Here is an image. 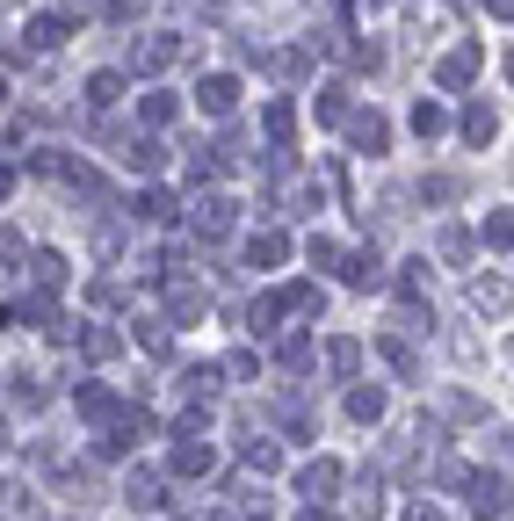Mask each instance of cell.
I'll return each mask as SVG.
<instances>
[{
  "label": "cell",
  "instance_id": "44dd1931",
  "mask_svg": "<svg viewBox=\"0 0 514 521\" xmlns=\"http://www.w3.org/2000/svg\"><path fill=\"white\" fill-rule=\"evenodd\" d=\"M326 362H334V370H355L362 348H355V341H334V348H326Z\"/></svg>",
  "mask_w": 514,
  "mask_h": 521
},
{
  "label": "cell",
  "instance_id": "2e32d148",
  "mask_svg": "<svg viewBox=\"0 0 514 521\" xmlns=\"http://www.w3.org/2000/svg\"><path fill=\"white\" fill-rule=\"evenodd\" d=\"M486 247H514V210H493L486 218Z\"/></svg>",
  "mask_w": 514,
  "mask_h": 521
},
{
  "label": "cell",
  "instance_id": "ba28073f",
  "mask_svg": "<svg viewBox=\"0 0 514 521\" xmlns=\"http://www.w3.org/2000/svg\"><path fill=\"white\" fill-rule=\"evenodd\" d=\"M174 51H181L174 37H138V51H131V66H138V73H160V66H167Z\"/></svg>",
  "mask_w": 514,
  "mask_h": 521
},
{
  "label": "cell",
  "instance_id": "4fadbf2b",
  "mask_svg": "<svg viewBox=\"0 0 514 521\" xmlns=\"http://www.w3.org/2000/svg\"><path fill=\"white\" fill-rule=\"evenodd\" d=\"M116 95H124V73H95V80H87V102H95V109H109Z\"/></svg>",
  "mask_w": 514,
  "mask_h": 521
},
{
  "label": "cell",
  "instance_id": "5b68a950",
  "mask_svg": "<svg viewBox=\"0 0 514 521\" xmlns=\"http://www.w3.org/2000/svg\"><path fill=\"white\" fill-rule=\"evenodd\" d=\"M66 37H73V22H66V15H37V22H29V51H58Z\"/></svg>",
  "mask_w": 514,
  "mask_h": 521
},
{
  "label": "cell",
  "instance_id": "30bf717a",
  "mask_svg": "<svg viewBox=\"0 0 514 521\" xmlns=\"http://www.w3.org/2000/svg\"><path fill=\"white\" fill-rule=\"evenodd\" d=\"M247 268H261V275H268V268H283V239H276V232L247 239Z\"/></svg>",
  "mask_w": 514,
  "mask_h": 521
},
{
  "label": "cell",
  "instance_id": "5bb4252c",
  "mask_svg": "<svg viewBox=\"0 0 514 521\" xmlns=\"http://www.w3.org/2000/svg\"><path fill=\"white\" fill-rule=\"evenodd\" d=\"M341 275H348V283H355V290H370V283H377V275H384V268H377V254H348V268H341Z\"/></svg>",
  "mask_w": 514,
  "mask_h": 521
},
{
  "label": "cell",
  "instance_id": "7402d4cb",
  "mask_svg": "<svg viewBox=\"0 0 514 521\" xmlns=\"http://www.w3.org/2000/svg\"><path fill=\"white\" fill-rule=\"evenodd\" d=\"M486 15H500V22H514V0H486Z\"/></svg>",
  "mask_w": 514,
  "mask_h": 521
},
{
  "label": "cell",
  "instance_id": "8992f818",
  "mask_svg": "<svg viewBox=\"0 0 514 521\" xmlns=\"http://www.w3.org/2000/svg\"><path fill=\"white\" fill-rule=\"evenodd\" d=\"M471 304H478V312H507V304H514V283H500V275H478V283H471Z\"/></svg>",
  "mask_w": 514,
  "mask_h": 521
},
{
  "label": "cell",
  "instance_id": "e0dca14e",
  "mask_svg": "<svg viewBox=\"0 0 514 521\" xmlns=\"http://www.w3.org/2000/svg\"><path fill=\"white\" fill-rule=\"evenodd\" d=\"M37 283H44V290L66 283V254H37Z\"/></svg>",
  "mask_w": 514,
  "mask_h": 521
},
{
  "label": "cell",
  "instance_id": "cb8c5ba5",
  "mask_svg": "<svg viewBox=\"0 0 514 521\" xmlns=\"http://www.w3.org/2000/svg\"><path fill=\"white\" fill-rule=\"evenodd\" d=\"M0 196H8V174H0Z\"/></svg>",
  "mask_w": 514,
  "mask_h": 521
},
{
  "label": "cell",
  "instance_id": "d6986e66",
  "mask_svg": "<svg viewBox=\"0 0 514 521\" xmlns=\"http://www.w3.org/2000/svg\"><path fill=\"white\" fill-rule=\"evenodd\" d=\"M124 160H131V167H160V145H153V138H131Z\"/></svg>",
  "mask_w": 514,
  "mask_h": 521
},
{
  "label": "cell",
  "instance_id": "d4e9b609",
  "mask_svg": "<svg viewBox=\"0 0 514 521\" xmlns=\"http://www.w3.org/2000/svg\"><path fill=\"white\" fill-rule=\"evenodd\" d=\"M0 102H8V87H0Z\"/></svg>",
  "mask_w": 514,
  "mask_h": 521
},
{
  "label": "cell",
  "instance_id": "603a6c76",
  "mask_svg": "<svg viewBox=\"0 0 514 521\" xmlns=\"http://www.w3.org/2000/svg\"><path fill=\"white\" fill-rule=\"evenodd\" d=\"M507 80H514V51H507Z\"/></svg>",
  "mask_w": 514,
  "mask_h": 521
},
{
  "label": "cell",
  "instance_id": "ac0fdd59",
  "mask_svg": "<svg viewBox=\"0 0 514 521\" xmlns=\"http://www.w3.org/2000/svg\"><path fill=\"white\" fill-rule=\"evenodd\" d=\"M95 8H102V22H138L145 0H95Z\"/></svg>",
  "mask_w": 514,
  "mask_h": 521
},
{
  "label": "cell",
  "instance_id": "8fae6325",
  "mask_svg": "<svg viewBox=\"0 0 514 521\" xmlns=\"http://www.w3.org/2000/svg\"><path fill=\"white\" fill-rule=\"evenodd\" d=\"M131 210H138V218H153V225H167L174 218V196L167 189H145V196H131Z\"/></svg>",
  "mask_w": 514,
  "mask_h": 521
},
{
  "label": "cell",
  "instance_id": "277c9868",
  "mask_svg": "<svg viewBox=\"0 0 514 521\" xmlns=\"http://www.w3.org/2000/svg\"><path fill=\"white\" fill-rule=\"evenodd\" d=\"M196 102H203V109H210V116H225V109H232V102H239V80H232V73H210V80H203V87H196Z\"/></svg>",
  "mask_w": 514,
  "mask_h": 521
},
{
  "label": "cell",
  "instance_id": "3957f363",
  "mask_svg": "<svg viewBox=\"0 0 514 521\" xmlns=\"http://www.w3.org/2000/svg\"><path fill=\"white\" fill-rule=\"evenodd\" d=\"M478 58H486V51H478V44H457V51H449L442 66H435V80H442V87H464V80L478 73Z\"/></svg>",
  "mask_w": 514,
  "mask_h": 521
},
{
  "label": "cell",
  "instance_id": "9c48e42d",
  "mask_svg": "<svg viewBox=\"0 0 514 521\" xmlns=\"http://www.w3.org/2000/svg\"><path fill=\"white\" fill-rule=\"evenodd\" d=\"M493 131H500V116H493L486 102H464V138H471V145H486Z\"/></svg>",
  "mask_w": 514,
  "mask_h": 521
},
{
  "label": "cell",
  "instance_id": "7a4b0ae2",
  "mask_svg": "<svg viewBox=\"0 0 514 521\" xmlns=\"http://www.w3.org/2000/svg\"><path fill=\"white\" fill-rule=\"evenodd\" d=\"M232 218H239V203H232V196H203L196 232H203V239H225V232H232Z\"/></svg>",
  "mask_w": 514,
  "mask_h": 521
},
{
  "label": "cell",
  "instance_id": "52a82bcc",
  "mask_svg": "<svg viewBox=\"0 0 514 521\" xmlns=\"http://www.w3.org/2000/svg\"><path fill=\"white\" fill-rule=\"evenodd\" d=\"M261 131H268V145L283 152V145H290V131H297V109H290V102H268V109H261Z\"/></svg>",
  "mask_w": 514,
  "mask_h": 521
},
{
  "label": "cell",
  "instance_id": "ffe728a7",
  "mask_svg": "<svg viewBox=\"0 0 514 521\" xmlns=\"http://www.w3.org/2000/svg\"><path fill=\"white\" fill-rule=\"evenodd\" d=\"M348 413H355V420H377V413H384V398H377V391H355V398H348Z\"/></svg>",
  "mask_w": 514,
  "mask_h": 521
},
{
  "label": "cell",
  "instance_id": "9a60e30c",
  "mask_svg": "<svg viewBox=\"0 0 514 521\" xmlns=\"http://www.w3.org/2000/svg\"><path fill=\"white\" fill-rule=\"evenodd\" d=\"M413 131H420V138H442V131H449V116H442L435 102H420V109H413Z\"/></svg>",
  "mask_w": 514,
  "mask_h": 521
},
{
  "label": "cell",
  "instance_id": "6da1fadb",
  "mask_svg": "<svg viewBox=\"0 0 514 521\" xmlns=\"http://www.w3.org/2000/svg\"><path fill=\"white\" fill-rule=\"evenodd\" d=\"M348 145H355V152H370V160H377V152H391V124H384L377 109H362V116H348Z\"/></svg>",
  "mask_w": 514,
  "mask_h": 521
},
{
  "label": "cell",
  "instance_id": "7c38bea8",
  "mask_svg": "<svg viewBox=\"0 0 514 521\" xmlns=\"http://www.w3.org/2000/svg\"><path fill=\"white\" fill-rule=\"evenodd\" d=\"M174 109H181V102L167 95V87H153V95L138 102V116H145V124H174Z\"/></svg>",
  "mask_w": 514,
  "mask_h": 521
}]
</instances>
